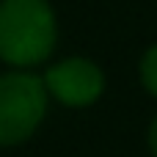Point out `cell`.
Masks as SVG:
<instances>
[{"mask_svg": "<svg viewBox=\"0 0 157 157\" xmlns=\"http://www.w3.org/2000/svg\"><path fill=\"white\" fill-rule=\"evenodd\" d=\"M58 41L55 11L47 0H0V61L28 69L47 61Z\"/></svg>", "mask_w": 157, "mask_h": 157, "instance_id": "1", "label": "cell"}, {"mask_svg": "<svg viewBox=\"0 0 157 157\" xmlns=\"http://www.w3.org/2000/svg\"><path fill=\"white\" fill-rule=\"evenodd\" d=\"M44 77L11 69L0 75V146L25 144L47 116Z\"/></svg>", "mask_w": 157, "mask_h": 157, "instance_id": "2", "label": "cell"}, {"mask_svg": "<svg viewBox=\"0 0 157 157\" xmlns=\"http://www.w3.org/2000/svg\"><path fill=\"white\" fill-rule=\"evenodd\" d=\"M44 86L52 99L66 108H88L105 91V72L83 55H69L50 63L44 72Z\"/></svg>", "mask_w": 157, "mask_h": 157, "instance_id": "3", "label": "cell"}, {"mask_svg": "<svg viewBox=\"0 0 157 157\" xmlns=\"http://www.w3.org/2000/svg\"><path fill=\"white\" fill-rule=\"evenodd\" d=\"M138 77H141V86L146 88V94H152L157 99V44H152L141 61H138Z\"/></svg>", "mask_w": 157, "mask_h": 157, "instance_id": "4", "label": "cell"}, {"mask_svg": "<svg viewBox=\"0 0 157 157\" xmlns=\"http://www.w3.org/2000/svg\"><path fill=\"white\" fill-rule=\"evenodd\" d=\"M146 144H149V155L157 157V116L149 124V132H146Z\"/></svg>", "mask_w": 157, "mask_h": 157, "instance_id": "5", "label": "cell"}]
</instances>
